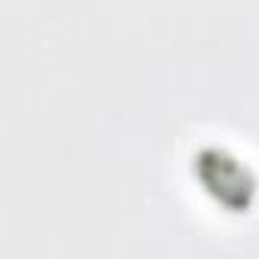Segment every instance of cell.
<instances>
[{"instance_id": "obj_1", "label": "cell", "mask_w": 259, "mask_h": 259, "mask_svg": "<svg viewBox=\"0 0 259 259\" xmlns=\"http://www.w3.org/2000/svg\"><path fill=\"white\" fill-rule=\"evenodd\" d=\"M192 168H195L198 180L204 183V189L213 192L217 201H223L235 213H241V210L250 207L256 183H253L250 171L238 159H232L226 153H201Z\"/></svg>"}]
</instances>
